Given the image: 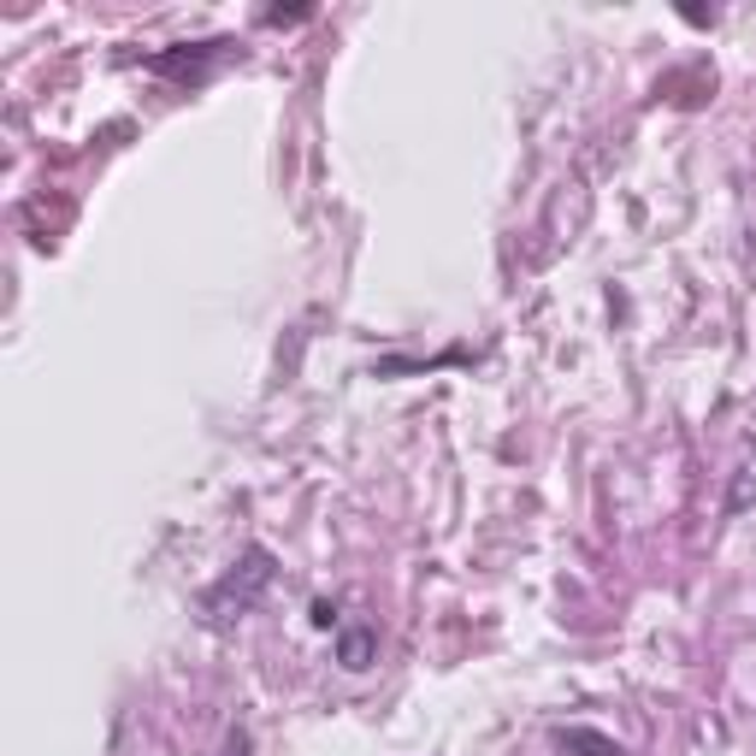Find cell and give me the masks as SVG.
Masks as SVG:
<instances>
[{"label": "cell", "instance_id": "cell-1", "mask_svg": "<svg viewBox=\"0 0 756 756\" xmlns=\"http://www.w3.org/2000/svg\"><path fill=\"white\" fill-rule=\"evenodd\" d=\"M272 574H279V567H272V549L266 544H249L243 549V561L231 567L225 579H219V586L201 597V609L213 615V621H231V615H249L254 603H261V591L272 586Z\"/></svg>", "mask_w": 756, "mask_h": 756}, {"label": "cell", "instance_id": "cell-2", "mask_svg": "<svg viewBox=\"0 0 756 756\" xmlns=\"http://www.w3.org/2000/svg\"><path fill=\"white\" fill-rule=\"evenodd\" d=\"M213 48H225V42H196V48H171V54H154L148 65H154V72H166V77H196V72H201V60H208Z\"/></svg>", "mask_w": 756, "mask_h": 756}, {"label": "cell", "instance_id": "cell-3", "mask_svg": "<svg viewBox=\"0 0 756 756\" xmlns=\"http://www.w3.org/2000/svg\"><path fill=\"white\" fill-rule=\"evenodd\" d=\"M372 650H378V639L367 627H355V632H343V639H337V662L349 668V674H360V668H372Z\"/></svg>", "mask_w": 756, "mask_h": 756}, {"label": "cell", "instance_id": "cell-4", "mask_svg": "<svg viewBox=\"0 0 756 756\" xmlns=\"http://www.w3.org/2000/svg\"><path fill=\"white\" fill-rule=\"evenodd\" d=\"M556 745H561V750H591V756H621V745H615V738L591 733V727H567V733H556Z\"/></svg>", "mask_w": 756, "mask_h": 756}, {"label": "cell", "instance_id": "cell-5", "mask_svg": "<svg viewBox=\"0 0 756 756\" xmlns=\"http://www.w3.org/2000/svg\"><path fill=\"white\" fill-rule=\"evenodd\" d=\"M750 491H756V468H745V479H738V491H733V514L750 503Z\"/></svg>", "mask_w": 756, "mask_h": 756}, {"label": "cell", "instance_id": "cell-6", "mask_svg": "<svg viewBox=\"0 0 756 756\" xmlns=\"http://www.w3.org/2000/svg\"><path fill=\"white\" fill-rule=\"evenodd\" d=\"M225 756H249V733H243V727L225 733Z\"/></svg>", "mask_w": 756, "mask_h": 756}, {"label": "cell", "instance_id": "cell-7", "mask_svg": "<svg viewBox=\"0 0 756 756\" xmlns=\"http://www.w3.org/2000/svg\"><path fill=\"white\" fill-rule=\"evenodd\" d=\"M314 627H337V609L332 603H314Z\"/></svg>", "mask_w": 756, "mask_h": 756}]
</instances>
